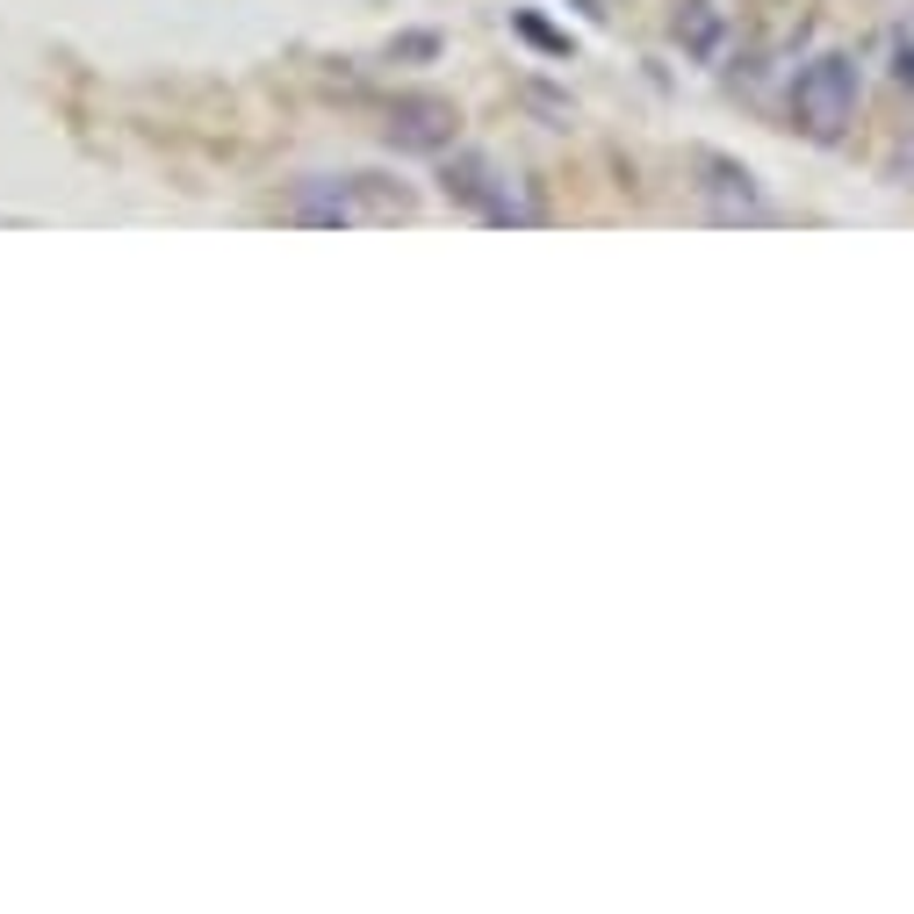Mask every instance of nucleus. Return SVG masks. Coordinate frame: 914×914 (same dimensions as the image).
<instances>
[{
	"label": "nucleus",
	"instance_id": "nucleus-5",
	"mask_svg": "<svg viewBox=\"0 0 914 914\" xmlns=\"http://www.w3.org/2000/svg\"><path fill=\"white\" fill-rule=\"evenodd\" d=\"M900 86H914V51H907V36H900Z\"/></svg>",
	"mask_w": 914,
	"mask_h": 914
},
{
	"label": "nucleus",
	"instance_id": "nucleus-2",
	"mask_svg": "<svg viewBox=\"0 0 914 914\" xmlns=\"http://www.w3.org/2000/svg\"><path fill=\"white\" fill-rule=\"evenodd\" d=\"M454 102H440V94H403V102H389V144L397 152H447L454 144Z\"/></svg>",
	"mask_w": 914,
	"mask_h": 914
},
{
	"label": "nucleus",
	"instance_id": "nucleus-4",
	"mask_svg": "<svg viewBox=\"0 0 914 914\" xmlns=\"http://www.w3.org/2000/svg\"><path fill=\"white\" fill-rule=\"evenodd\" d=\"M677 44H684L691 58H720V51H727V8H713V0H691L684 15H677Z\"/></svg>",
	"mask_w": 914,
	"mask_h": 914
},
{
	"label": "nucleus",
	"instance_id": "nucleus-1",
	"mask_svg": "<svg viewBox=\"0 0 914 914\" xmlns=\"http://www.w3.org/2000/svg\"><path fill=\"white\" fill-rule=\"evenodd\" d=\"M857 94H864L857 58H843V51L813 58V66L799 72V86H793V122L813 144H835L849 122H857Z\"/></svg>",
	"mask_w": 914,
	"mask_h": 914
},
{
	"label": "nucleus",
	"instance_id": "nucleus-3",
	"mask_svg": "<svg viewBox=\"0 0 914 914\" xmlns=\"http://www.w3.org/2000/svg\"><path fill=\"white\" fill-rule=\"evenodd\" d=\"M699 173H706V180H699V188L713 195V209H720V216H757V188H749V173L742 166H727V159H699Z\"/></svg>",
	"mask_w": 914,
	"mask_h": 914
}]
</instances>
